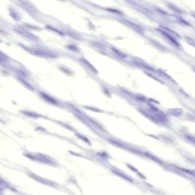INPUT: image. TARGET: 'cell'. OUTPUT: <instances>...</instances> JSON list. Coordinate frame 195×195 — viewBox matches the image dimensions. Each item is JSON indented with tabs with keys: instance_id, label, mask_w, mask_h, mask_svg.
Wrapping results in <instances>:
<instances>
[{
	"instance_id": "cell-1",
	"label": "cell",
	"mask_w": 195,
	"mask_h": 195,
	"mask_svg": "<svg viewBox=\"0 0 195 195\" xmlns=\"http://www.w3.org/2000/svg\"><path fill=\"white\" fill-rule=\"evenodd\" d=\"M160 32L167 39H168L170 42H172L173 44L175 45H176V46H179L180 45H179L178 42L176 41L173 37H172L171 35H170L168 33H166L165 31H163V30H160Z\"/></svg>"
},
{
	"instance_id": "cell-2",
	"label": "cell",
	"mask_w": 195,
	"mask_h": 195,
	"mask_svg": "<svg viewBox=\"0 0 195 195\" xmlns=\"http://www.w3.org/2000/svg\"><path fill=\"white\" fill-rule=\"evenodd\" d=\"M16 31H17L18 33H20L21 34H22L23 36H24L25 37H27V38H29L31 39H36V37L34 36L33 35L31 34V33H28V32L25 31V30H23L22 29H17L16 30Z\"/></svg>"
},
{
	"instance_id": "cell-3",
	"label": "cell",
	"mask_w": 195,
	"mask_h": 195,
	"mask_svg": "<svg viewBox=\"0 0 195 195\" xmlns=\"http://www.w3.org/2000/svg\"><path fill=\"white\" fill-rule=\"evenodd\" d=\"M114 173H115L116 175H118L119 176H120L121 177L123 178L124 179H126L127 180H128V181H132V180H131L129 178L127 177V176H125L124 174H122V173H120L119 172H118V171H114Z\"/></svg>"
},
{
	"instance_id": "cell-4",
	"label": "cell",
	"mask_w": 195,
	"mask_h": 195,
	"mask_svg": "<svg viewBox=\"0 0 195 195\" xmlns=\"http://www.w3.org/2000/svg\"><path fill=\"white\" fill-rule=\"evenodd\" d=\"M192 16L195 18V14H192Z\"/></svg>"
},
{
	"instance_id": "cell-5",
	"label": "cell",
	"mask_w": 195,
	"mask_h": 195,
	"mask_svg": "<svg viewBox=\"0 0 195 195\" xmlns=\"http://www.w3.org/2000/svg\"><path fill=\"white\" fill-rule=\"evenodd\" d=\"M194 71H195V69H194Z\"/></svg>"
}]
</instances>
